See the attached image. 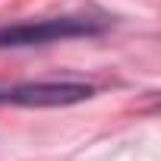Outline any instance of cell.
<instances>
[{
  "instance_id": "cell-1",
  "label": "cell",
  "mask_w": 161,
  "mask_h": 161,
  "mask_svg": "<svg viewBox=\"0 0 161 161\" xmlns=\"http://www.w3.org/2000/svg\"><path fill=\"white\" fill-rule=\"evenodd\" d=\"M104 22L89 16H57V19H38V22H19V25H0V47H32L47 44L60 38H79V35H95Z\"/></svg>"
},
{
  "instance_id": "cell-2",
  "label": "cell",
  "mask_w": 161,
  "mask_h": 161,
  "mask_svg": "<svg viewBox=\"0 0 161 161\" xmlns=\"http://www.w3.org/2000/svg\"><path fill=\"white\" fill-rule=\"evenodd\" d=\"M92 98V86L82 82H29L0 92V104H22V108H63Z\"/></svg>"
}]
</instances>
